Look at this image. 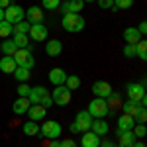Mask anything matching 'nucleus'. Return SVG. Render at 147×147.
<instances>
[{
    "label": "nucleus",
    "instance_id": "1",
    "mask_svg": "<svg viewBox=\"0 0 147 147\" xmlns=\"http://www.w3.org/2000/svg\"><path fill=\"white\" fill-rule=\"evenodd\" d=\"M61 26H63V30L69 32V34H79V32L84 30L86 20H84L82 14H63Z\"/></svg>",
    "mask_w": 147,
    "mask_h": 147
},
{
    "label": "nucleus",
    "instance_id": "2",
    "mask_svg": "<svg viewBox=\"0 0 147 147\" xmlns=\"http://www.w3.org/2000/svg\"><path fill=\"white\" fill-rule=\"evenodd\" d=\"M86 112L92 116V120H104L110 114V108H108V102L104 100V98H94V100L88 102Z\"/></svg>",
    "mask_w": 147,
    "mask_h": 147
},
{
    "label": "nucleus",
    "instance_id": "3",
    "mask_svg": "<svg viewBox=\"0 0 147 147\" xmlns=\"http://www.w3.org/2000/svg\"><path fill=\"white\" fill-rule=\"evenodd\" d=\"M39 134L51 141V139L61 137V134H63V127H61V124H59L57 120H47V122H43V124H41V127H39Z\"/></svg>",
    "mask_w": 147,
    "mask_h": 147
},
{
    "label": "nucleus",
    "instance_id": "4",
    "mask_svg": "<svg viewBox=\"0 0 147 147\" xmlns=\"http://www.w3.org/2000/svg\"><path fill=\"white\" fill-rule=\"evenodd\" d=\"M51 98H53L55 106H69L71 100H73V92L69 90L65 84H61V86H55L51 90Z\"/></svg>",
    "mask_w": 147,
    "mask_h": 147
},
{
    "label": "nucleus",
    "instance_id": "5",
    "mask_svg": "<svg viewBox=\"0 0 147 147\" xmlns=\"http://www.w3.org/2000/svg\"><path fill=\"white\" fill-rule=\"evenodd\" d=\"M4 20L8 24H12V26H16V24L26 20V10L22 6H18V4H10L8 8H4Z\"/></svg>",
    "mask_w": 147,
    "mask_h": 147
},
{
    "label": "nucleus",
    "instance_id": "6",
    "mask_svg": "<svg viewBox=\"0 0 147 147\" xmlns=\"http://www.w3.org/2000/svg\"><path fill=\"white\" fill-rule=\"evenodd\" d=\"M12 57H14V61H16L18 67L30 69V71L35 67V59H34V55H32V51H30V47H26V49H18Z\"/></svg>",
    "mask_w": 147,
    "mask_h": 147
},
{
    "label": "nucleus",
    "instance_id": "7",
    "mask_svg": "<svg viewBox=\"0 0 147 147\" xmlns=\"http://www.w3.org/2000/svg\"><path fill=\"white\" fill-rule=\"evenodd\" d=\"M73 124L77 125V129H79V134H82V131H88L90 129V124H92V116L86 110H80V112H77V116H75V122Z\"/></svg>",
    "mask_w": 147,
    "mask_h": 147
},
{
    "label": "nucleus",
    "instance_id": "8",
    "mask_svg": "<svg viewBox=\"0 0 147 147\" xmlns=\"http://www.w3.org/2000/svg\"><path fill=\"white\" fill-rule=\"evenodd\" d=\"M28 35H30V39H34V41H47V37H49V30H47L43 24H32Z\"/></svg>",
    "mask_w": 147,
    "mask_h": 147
},
{
    "label": "nucleus",
    "instance_id": "9",
    "mask_svg": "<svg viewBox=\"0 0 147 147\" xmlns=\"http://www.w3.org/2000/svg\"><path fill=\"white\" fill-rule=\"evenodd\" d=\"M82 8H84V2L82 0H65L59 6V10L63 12V14H80Z\"/></svg>",
    "mask_w": 147,
    "mask_h": 147
},
{
    "label": "nucleus",
    "instance_id": "10",
    "mask_svg": "<svg viewBox=\"0 0 147 147\" xmlns=\"http://www.w3.org/2000/svg\"><path fill=\"white\" fill-rule=\"evenodd\" d=\"M92 92H94L96 98H104V100H106V98L112 94V84L106 82V80H96V82L92 84Z\"/></svg>",
    "mask_w": 147,
    "mask_h": 147
},
{
    "label": "nucleus",
    "instance_id": "11",
    "mask_svg": "<svg viewBox=\"0 0 147 147\" xmlns=\"http://www.w3.org/2000/svg\"><path fill=\"white\" fill-rule=\"evenodd\" d=\"M136 125V118L134 116H127V114H122L116 122V134H122V131H131Z\"/></svg>",
    "mask_w": 147,
    "mask_h": 147
},
{
    "label": "nucleus",
    "instance_id": "12",
    "mask_svg": "<svg viewBox=\"0 0 147 147\" xmlns=\"http://www.w3.org/2000/svg\"><path fill=\"white\" fill-rule=\"evenodd\" d=\"M125 92H127V98H129V100L139 102L145 96V86L139 84V82H129V84L125 86Z\"/></svg>",
    "mask_w": 147,
    "mask_h": 147
},
{
    "label": "nucleus",
    "instance_id": "13",
    "mask_svg": "<svg viewBox=\"0 0 147 147\" xmlns=\"http://www.w3.org/2000/svg\"><path fill=\"white\" fill-rule=\"evenodd\" d=\"M26 114H28V118L32 122H41V120H45V116H47V108H43L41 104H32Z\"/></svg>",
    "mask_w": 147,
    "mask_h": 147
},
{
    "label": "nucleus",
    "instance_id": "14",
    "mask_svg": "<svg viewBox=\"0 0 147 147\" xmlns=\"http://www.w3.org/2000/svg\"><path fill=\"white\" fill-rule=\"evenodd\" d=\"M26 20L30 24H43V12L41 6H30L26 10Z\"/></svg>",
    "mask_w": 147,
    "mask_h": 147
},
{
    "label": "nucleus",
    "instance_id": "15",
    "mask_svg": "<svg viewBox=\"0 0 147 147\" xmlns=\"http://www.w3.org/2000/svg\"><path fill=\"white\" fill-rule=\"evenodd\" d=\"M49 82L53 84V86H61V84H65V79H67V73L63 71V69H59V67H55V69H51L49 71Z\"/></svg>",
    "mask_w": 147,
    "mask_h": 147
},
{
    "label": "nucleus",
    "instance_id": "16",
    "mask_svg": "<svg viewBox=\"0 0 147 147\" xmlns=\"http://www.w3.org/2000/svg\"><path fill=\"white\" fill-rule=\"evenodd\" d=\"M49 90H47L45 86H32L30 88V94H28V100L32 102V104H39V102L43 100V96H47Z\"/></svg>",
    "mask_w": 147,
    "mask_h": 147
},
{
    "label": "nucleus",
    "instance_id": "17",
    "mask_svg": "<svg viewBox=\"0 0 147 147\" xmlns=\"http://www.w3.org/2000/svg\"><path fill=\"white\" fill-rule=\"evenodd\" d=\"M30 106H32V102L28 100V96H18V100H14V104H12V112L16 116H22L28 112Z\"/></svg>",
    "mask_w": 147,
    "mask_h": 147
},
{
    "label": "nucleus",
    "instance_id": "18",
    "mask_svg": "<svg viewBox=\"0 0 147 147\" xmlns=\"http://www.w3.org/2000/svg\"><path fill=\"white\" fill-rule=\"evenodd\" d=\"M80 145H82V147H98V145H100V137L96 136V134H92L90 129H88V131H82Z\"/></svg>",
    "mask_w": 147,
    "mask_h": 147
},
{
    "label": "nucleus",
    "instance_id": "19",
    "mask_svg": "<svg viewBox=\"0 0 147 147\" xmlns=\"http://www.w3.org/2000/svg\"><path fill=\"white\" fill-rule=\"evenodd\" d=\"M90 131H92V134H96L98 137H104L108 131H110V125H108V122H104V120H92Z\"/></svg>",
    "mask_w": 147,
    "mask_h": 147
},
{
    "label": "nucleus",
    "instance_id": "20",
    "mask_svg": "<svg viewBox=\"0 0 147 147\" xmlns=\"http://www.w3.org/2000/svg\"><path fill=\"white\" fill-rule=\"evenodd\" d=\"M61 51H63V41H59V39H49L45 43V53L49 57L61 55Z\"/></svg>",
    "mask_w": 147,
    "mask_h": 147
},
{
    "label": "nucleus",
    "instance_id": "21",
    "mask_svg": "<svg viewBox=\"0 0 147 147\" xmlns=\"http://www.w3.org/2000/svg\"><path fill=\"white\" fill-rule=\"evenodd\" d=\"M16 69H18V65H16L14 57L4 55L2 59H0V71H2V73H6V75H14Z\"/></svg>",
    "mask_w": 147,
    "mask_h": 147
},
{
    "label": "nucleus",
    "instance_id": "22",
    "mask_svg": "<svg viewBox=\"0 0 147 147\" xmlns=\"http://www.w3.org/2000/svg\"><path fill=\"white\" fill-rule=\"evenodd\" d=\"M122 35H124L125 43H134V45H136L137 41H141V39H143V37H141V34L137 32V28H125Z\"/></svg>",
    "mask_w": 147,
    "mask_h": 147
},
{
    "label": "nucleus",
    "instance_id": "23",
    "mask_svg": "<svg viewBox=\"0 0 147 147\" xmlns=\"http://www.w3.org/2000/svg\"><path fill=\"white\" fill-rule=\"evenodd\" d=\"M120 108H122V112L127 114V116H136L137 110H139V102L129 100V98H127L125 102H122V106H120Z\"/></svg>",
    "mask_w": 147,
    "mask_h": 147
},
{
    "label": "nucleus",
    "instance_id": "24",
    "mask_svg": "<svg viewBox=\"0 0 147 147\" xmlns=\"http://www.w3.org/2000/svg\"><path fill=\"white\" fill-rule=\"evenodd\" d=\"M0 51H2L4 55L12 57L16 51H18V47H16V43H14V41H12V37H6V39L0 43Z\"/></svg>",
    "mask_w": 147,
    "mask_h": 147
},
{
    "label": "nucleus",
    "instance_id": "25",
    "mask_svg": "<svg viewBox=\"0 0 147 147\" xmlns=\"http://www.w3.org/2000/svg\"><path fill=\"white\" fill-rule=\"evenodd\" d=\"M22 131L26 134L28 137H34V136H39V124L37 122H26V124L22 125Z\"/></svg>",
    "mask_w": 147,
    "mask_h": 147
},
{
    "label": "nucleus",
    "instance_id": "26",
    "mask_svg": "<svg viewBox=\"0 0 147 147\" xmlns=\"http://www.w3.org/2000/svg\"><path fill=\"white\" fill-rule=\"evenodd\" d=\"M12 41L16 43L18 49H26L30 45V35L28 34H12Z\"/></svg>",
    "mask_w": 147,
    "mask_h": 147
},
{
    "label": "nucleus",
    "instance_id": "27",
    "mask_svg": "<svg viewBox=\"0 0 147 147\" xmlns=\"http://www.w3.org/2000/svg\"><path fill=\"white\" fill-rule=\"evenodd\" d=\"M118 137H120V145L118 147H131L134 141H136L134 131H122V134H118Z\"/></svg>",
    "mask_w": 147,
    "mask_h": 147
},
{
    "label": "nucleus",
    "instance_id": "28",
    "mask_svg": "<svg viewBox=\"0 0 147 147\" xmlns=\"http://www.w3.org/2000/svg\"><path fill=\"white\" fill-rule=\"evenodd\" d=\"M32 77V71L30 69H24V67H18L14 71V79L18 80V82H28Z\"/></svg>",
    "mask_w": 147,
    "mask_h": 147
},
{
    "label": "nucleus",
    "instance_id": "29",
    "mask_svg": "<svg viewBox=\"0 0 147 147\" xmlns=\"http://www.w3.org/2000/svg\"><path fill=\"white\" fill-rule=\"evenodd\" d=\"M136 57H137V59H141V61H145V59H147V41H145V39H141V41H137V43H136Z\"/></svg>",
    "mask_w": 147,
    "mask_h": 147
},
{
    "label": "nucleus",
    "instance_id": "30",
    "mask_svg": "<svg viewBox=\"0 0 147 147\" xmlns=\"http://www.w3.org/2000/svg\"><path fill=\"white\" fill-rule=\"evenodd\" d=\"M65 86H67L69 90H77L80 86V79L77 77V75H67V79H65Z\"/></svg>",
    "mask_w": 147,
    "mask_h": 147
},
{
    "label": "nucleus",
    "instance_id": "31",
    "mask_svg": "<svg viewBox=\"0 0 147 147\" xmlns=\"http://www.w3.org/2000/svg\"><path fill=\"white\" fill-rule=\"evenodd\" d=\"M106 102H108V108L112 110V108H120L122 106V98H120V94L116 90H112V94L106 98Z\"/></svg>",
    "mask_w": 147,
    "mask_h": 147
},
{
    "label": "nucleus",
    "instance_id": "32",
    "mask_svg": "<svg viewBox=\"0 0 147 147\" xmlns=\"http://www.w3.org/2000/svg\"><path fill=\"white\" fill-rule=\"evenodd\" d=\"M136 0H114V8L112 10H129L134 8Z\"/></svg>",
    "mask_w": 147,
    "mask_h": 147
},
{
    "label": "nucleus",
    "instance_id": "33",
    "mask_svg": "<svg viewBox=\"0 0 147 147\" xmlns=\"http://www.w3.org/2000/svg\"><path fill=\"white\" fill-rule=\"evenodd\" d=\"M30 26H32V24L28 22V20H24V22L16 24V26L12 28V34H28V32H30Z\"/></svg>",
    "mask_w": 147,
    "mask_h": 147
},
{
    "label": "nucleus",
    "instance_id": "34",
    "mask_svg": "<svg viewBox=\"0 0 147 147\" xmlns=\"http://www.w3.org/2000/svg\"><path fill=\"white\" fill-rule=\"evenodd\" d=\"M12 28H14L12 24H8L6 20H2V22H0V37H4V39L10 37L12 35Z\"/></svg>",
    "mask_w": 147,
    "mask_h": 147
},
{
    "label": "nucleus",
    "instance_id": "35",
    "mask_svg": "<svg viewBox=\"0 0 147 147\" xmlns=\"http://www.w3.org/2000/svg\"><path fill=\"white\" fill-rule=\"evenodd\" d=\"M59 6H61V0H41L43 10H57Z\"/></svg>",
    "mask_w": 147,
    "mask_h": 147
},
{
    "label": "nucleus",
    "instance_id": "36",
    "mask_svg": "<svg viewBox=\"0 0 147 147\" xmlns=\"http://www.w3.org/2000/svg\"><path fill=\"white\" fill-rule=\"evenodd\" d=\"M136 118V124H145L147 122V110L145 106H139V110H137V114L134 116Z\"/></svg>",
    "mask_w": 147,
    "mask_h": 147
},
{
    "label": "nucleus",
    "instance_id": "37",
    "mask_svg": "<svg viewBox=\"0 0 147 147\" xmlns=\"http://www.w3.org/2000/svg\"><path fill=\"white\" fill-rule=\"evenodd\" d=\"M131 131H134V136H136V137H145V136H147V127H145V124H136Z\"/></svg>",
    "mask_w": 147,
    "mask_h": 147
},
{
    "label": "nucleus",
    "instance_id": "38",
    "mask_svg": "<svg viewBox=\"0 0 147 147\" xmlns=\"http://www.w3.org/2000/svg\"><path fill=\"white\" fill-rule=\"evenodd\" d=\"M122 53H124V57H127V59H134V57H136V45H134V43H125Z\"/></svg>",
    "mask_w": 147,
    "mask_h": 147
},
{
    "label": "nucleus",
    "instance_id": "39",
    "mask_svg": "<svg viewBox=\"0 0 147 147\" xmlns=\"http://www.w3.org/2000/svg\"><path fill=\"white\" fill-rule=\"evenodd\" d=\"M30 84L28 82H20V86H18V96H28L30 94Z\"/></svg>",
    "mask_w": 147,
    "mask_h": 147
},
{
    "label": "nucleus",
    "instance_id": "40",
    "mask_svg": "<svg viewBox=\"0 0 147 147\" xmlns=\"http://www.w3.org/2000/svg\"><path fill=\"white\" fill-rule=\"evenodd\" d=\"M96 4L100 6L102 10H112L114 8V0H96Z\"/></svg>",
    "mask_w": 147,
    "mask_h": 147
},
{
    "label": "nucleus",
    "instance_id": "41",
    "mask_svg": "<svg viewBox=\"0 0 147 147\" xmlns=\"http://www.w3.org/2000/svg\"><path fill=\"white\" fill-rule=\"evenodd\" d=\"M43 108H49V106H53V98H51V94H47V96H43V100L39 102Z\"/></svg>",
    "mask_w": 147,
    "mask_h": 147
},
{
    "label": "nucleus",
    "instance_id": "42",
    "mask_svg": "<svg viewBox=\"0 0 147 147\" xmlns=\"http://www.w3.org/2000/svg\"><path fill=\"white\" fill-rule=\"evenodd\" d=\"M59 143H61V147H77V143H75V139H61V141H59Z\"/></svg>",
    "mask_w": 147,
    "mask_h": 147
},
{
    "label": "nucleus",
    "instance_id": "43",
    "mask_svg": "<svg viewBox=\"0 0 147 147\" xmlns=\"http://www.w3.org/2000/svg\"><path fill=\"white\" fill-rule=\"evenodd\" d=\"M137 32L141 34V37H143V35L147 34V22H145V20H143V22H141L139 26H137Z\"/></svg>",
    "mask_w": 147,
    "mask_h": 147
},
{
    "label": "nucleus",
    "instance_id": "44",
    "mask_svg": "<svg viewBox=\"0 0 147 147\" xmlns=\"http://www.w3.org/2000/svg\"><path fill=\"white\" fill-rule=\"evenodd\" d=\"M98 147H116V143L110 141V139H104V141H100V145H98Z\"/></svg>",
    "mask_w": 147,
    "mask_h": 147
},
{
    "label": "nucleus",
    "instance_id": "45",
    "mask_svg": "<svg viewBox=\"0 0 147 147\" xmlns=\"http://www.w3.org/2000/svg\"><path fill=\"white\" fill-rule=\"evenodd\" d=\"M131 147H147L145 143H143V141H141V139H136V141H134V145Z\"/></svg>",
    "mask_w": 147,
    "mask_h": 147
},
{
    "label": "nucleus",
    "instance_id": "46",
    "mask_svg": "<svg viewBox=\"0 0 147 147\" xmlns=\"http://www.w3.org/2000/svg\"><path fill=\"white\" fill-rule=\"evenodd\" d=\"M10 6V0H0V8L4 10V8H8Z\"/></svg>",
    "mask_w": 147,
    "mask_h": 147
},
{
    "label": "nucleus",
    "instance_id": "47",
    "mask_svg": "<svg viewBox=\"0 0 147 147\" xmlns=\"http://www.w3.org/2000/svg\"><path fill=\"white\" fill-rule=\"evenodd\" d=\"M49 147H61V143H59L57 139H51V143H49Z\"/></svg>",
    "mask_w": 147,
    "mask_h": 147
},
{
    "label": "nucleus",
    "instance_id": "48",
    "mask_svg": "<svg viewBox=\"0 0 147 147\" xmlns=\"http://www.w3.org/2000/svg\"><path fill=\"white\" fill-rule=\"evenodd\" d=\"M2 20H4V10L0 8V22H2Z\"/></svg>",
    "mask_w": 147,
    "mask_h": 147
},
{
    "label": "nucleus",
    "instance_id": "49",
    "mask_svg": "<svg viewBox=\"0 0 147 147\" xmlns=\"http://www.w3.org/2000/svg\"><path fill=\"white\" fill-rule=\"evenodd\" d=\"M82 2H84V4H86V2H96V0H82Z\"/></svg>",
    "mask_w": 147,
    "mask_h": 147
},
{
    "label": "nucleus",
    "instance_id": "50",
    "mask_svg": "<svg viewBox=\"0 0 147 147\" xmlns=\"http://www.w3.org/2000/svg\"><path fill=\"white\" fill-rule=\"evenodd\" d=\"M63 2H65V0H63Z\"/></svg>",
    "mask_w": 147,
    "mask_h": 147
},
{
    "label": "nucleus",
    "instance_id": "51",
    "mask_svg": "<svg viewBox=\"0 0 147 147\" xmlns=\"http://www.w3.org/2000/svg\"><path fill=\"white\" fill-rule=\"evenodd\" d=\"M116 147H118V145H116Z\"/></svg>",
    "mask_w": 147,
    "mask_h": 147
}]
</instances>
